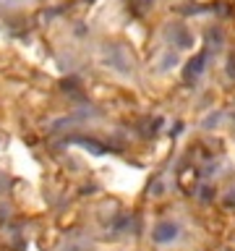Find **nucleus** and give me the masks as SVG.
Returning a JSON list of instances; mask_svg holds the SVG:
<instances>
[{
  "label": "nucleus",
  "instance_id": "f03ea898",
  "mask_svg": "<svg viewBox=\"0 0 235 251\" xmlns=\"http://www.w3.org/2000/svg\"><path fill=\"white\" fill-rule=\"evenodd\" d=\"M204 68H207V52L196 55V58L188 63V68H186V81H196V78L204 74Z\"/></svg>",
  "mask_w": 235,
  "mask_h": 251
},
{
  "label": "nucleus",
  "instance_id": "20e7f679",
  "mask_svg": "<svg viewBox=\"0 0 235 251\" xmlns=\"http://www.w3.org/2000/svg\"><path fill=\"white\" fill-rule=\"evenodd\" d=\"M225 207H230V209L235 207V188H230V191L225 194Z\"/></svg>",
  "mask_w": 235,
  "mask_h": 251
},
{
  "label": "nucleus",
  "instance_id": "7ed1b4c3",
  "mask_svg": "<svg viewBox=\"0 0 235 251\" xmlns=\"http://www.w3.org/2000/svg\"><path fill=\"white\" fill-rule=\"evenodd\" d=\"M76 144H81V147H86L89 152H94V154H105L107 152V147H102V144H97L94 139H73Z\"/></svg>",
  "mask_w": 235,
  "mask_h": 251
},
{
  "label": "nucleus",
  "instance_id": "39448f33",
  "mask_svg": "<svg viewBox=\"0 0 235 251\" xmlns=\"http://www.w3.org/2000/svg\"><path fill=\"white\" fill-rule=\"evenodd\" d=\"M217 118H219V113H214V115H209L207 121H204V128H212V126H217Z\"/></svg>",
  "mask_w": 235,
  "mask_h": 251
},
{
  "label": "nucleus",
  "instance_id": "0eeeda50",
  "mask_svg": "<svg viewBox=\"0 0 235 251\" xmlns=\"http://www.w3.org/2000/svg\"><path fill=\"white\" fill-rule=\"evenodd\" d=\"M175 63H178V60H175V55H167V60L162 63V68H170V66H175Z\"/></svg>",
  "mask_w": 235,
  "mask_h": 251
},
{
  "label": "nucleus",
  "instance_id": "6e6552de",
  "mask_svg": "<svg viewBox=\"0 0 235 251\" xmlns=\"http://www.w3.org/2000/svg\"><path fill=\"white\" fill-rule=\"evenodd\" d=\"M68 251H89V246H81V249H68Z\"/></svg>",
  "mask_w": 235,
  "mask_h": 251
},
{
  "label": "nucleus",
  "instance_id": "423d86ee",
  "mask_svg": "<svg viewBox=\"0 0 235 251\" xmlns=\"http://www.w3.org/2000/svg\"><path fill=\"white\" fill-rule=\"evenodd\" d=\"M201 199H204V201H209V199H212V188H209V186H204V188H201Z\"/></svg>",
  "mask_w": 235,
  "mask_h": 251
},
{
  "label": "nucleus",
  "instance_id": "f257e3e1",
  "mask_svg": "<svg viewBox=\"0 0 235 251\" xmlns=\"http://www.w3.org/2000/svg\"><path fill=\"white\" fill-rule=\"evenodd\" d=\"M154 243H170L172 238H178V225L175 223H160L152 233Z\"/></svg>",
  "mask_w": 235,
  "mask_h": 251
}]
</instances>
